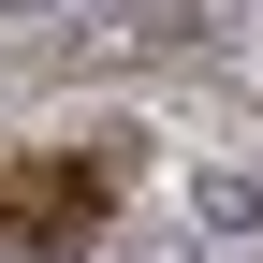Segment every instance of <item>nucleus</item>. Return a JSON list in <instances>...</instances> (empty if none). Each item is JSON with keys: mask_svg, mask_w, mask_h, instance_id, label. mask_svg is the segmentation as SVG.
I'll return each mask as SVG.
<instances>
[{"mask_svg": "<svg viewBox=\"0 0 263 263\" xmlns=\"http://www.w3.org/2000/svg\"><path fill=\"white\" fill-rule=\"evenodd\" d=\"M0 263H15V249H0Z\"/></svg>", "mask_w": 263, "mask_h": 263, "instance_id": "4", "label": "nucleus"}, {"mask_svg": "<svg viewBox=\"0 0 263 263\" xmlns=\"http://www.w3.org/2000/svg\"><path fill=\"white\" fill-rule=\"evenodd\" d=\"M0 15H44V0H0Z\"/></svg>", "mask_w": 263, "mask_h": 263, "instance_id": "3", "label": "nucleus"}, {"mask_svg": "<svg viewBox=\"0 0 263 263\" xmlns=\"http://www.w3.org/2000/svg\"><path fill=\"white\" fill-rule=\"evenodd\" d=\"M190 219H205V234H249V219H263V190H249V176H205V190H190Z\"/></svg>", "mask_w": 263, "mask_h": 263, "instance_id": "2", "label": "nucleus"}, {"mask_svg": "<svg viewBox=\"0 0 263 263\" xmlns=\"http://www.w3.org/2000/svg\"><path fill=\"white\" fill-rule=\"evenodd\" d=\"M103 219V161H29V176H0V249H59V234H88Z\"/></svg>", "mask_w": 263, "mask_h": 263, "instance_id": "1", "label": "nucleus"}]
</instances>
